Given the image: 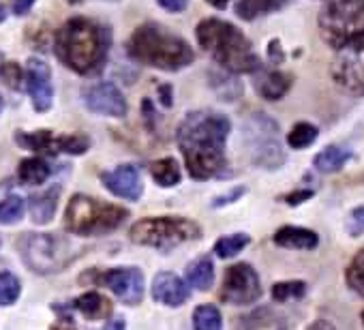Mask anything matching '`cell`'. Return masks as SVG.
Here are the masks:
<instances>
[{
	"label": "cell",
	"instance_id": "3",
	"mask_svg": "<svg viewBox=\"0 0 364 330\" xmlns=\"http://www.w3.org/2000/svg\"><path fill=\"white\" fill-rule=\"evenodd\" d=\"M129 56L135 63L161 71H180L196 60L191 46L161 24H141L129 39Z\"/></svg>",
	"mask_w": 364,
	"mask_h": 330
},
{
	"label": "cell",
	"instance_id": "25",
	"mask_svg": "<svg viewBox=\"0 0 364 330\" xmlns=\"http://www.w3.org/2000/svg\"><path fill=\"white\" fill-rule=\"evenodd\" d=\"M18 176L24 185H41L50 176V165L39 156L24 159L18 168Z\"/></svg>",
	"mask_w": 364,
	"mask_h": 330
},
{
	"label": "cell",
	"instance_id": "32",
	"mask_svg": "<svg viewBox=\"0 0 364 330\" xmlns=\"http://www.w3.org/2000/svg\"><path fill=\"white\" fill-rule=\"evenodd\" d=\"M22 292L20 279L14 272H0V304H14Z\"/></svg>",
	"mask_w": 364,
	"mask_h": 330
},
{
	"label": "cell",
	"instance_id": "16",
	"mask_svg": "<svg viewBox=\"0 0 364 330\" xmlns=\"http://www.w3.org/2000/svg\"><path fill=\"white\" fill-rule=\"evenodd\" d=\"M152 296L156 302H163L167 307H180L187 302L191 296L189 285L173 272H159L152 281Z\"/></svg>",
	"mask_w": 364,
	"mask_h": 330
},
{
	"label": "cell",
	"instance_id": "12",
	"mask_svg": "<svg viewBox=\"0 0 364 330\" xmlns=\"http://www.w3.org/2000/svg\"><path fill=\"white\" fill-rule=\"evenodd\" d=\"M99 281L107 285L124 304H137L144 298V275L139 268H112L103 272Z\"/></svg>",
	"mask_w": 364,
	"mask_h": 330
},
{
	"label": "cell",
	"instance_id": "17",
	"mask_svg": "<svg viewBox=\"0 0 364 330\" xmlns=\"http://www.w3.org/2000/svg\"><path fill=\"white\" fill-rule=\"evenodd\" d=\"M274 243L285 249H300V251H311L319 245V238L313 230L306 228H296V225H285L277 230Z\"/></svg>",
	"mask_w": 364,
	"mask_h": 330
},
{
	"label": "cell",
	"instance_id": "51",
	"mask_svg": "<svg viewBox=\"0 0 364 330\" xmlns=\"http://www.w3.org/2000/svg\"><path fill=\"white\" fill-rule=\"evenodd\" d=\"M362 324H364V311H362Z\"/></svg>",
	"mask_w": 364,
	"mask_h": 330
},
{
	"label": "cell",
	"instance_id": "43",
	"mask_svg": "<svg viewBox=\"0 0 364 330\" xmlns=\"http://www.w3.org/2000/svg\"><path fill=\"white\" fill-rule=\"evenodd\" d=\"M171 95H173L171 86H167V84L159 86V97H161V103H163V107H171V105H173V99H171Z\"/></svg>",
	"mask_w": 364,
	"mask_h": 330
},
{
	"label": "cell",
	"instance_id": "36",
	"mask_svg": "<svg viewBox=\"0 0 364 330\" xmlns=\"http://www.w3.org/2000/svg\"><path fill=\"white\" fill-rule=\"evenodd\" d=\"M22 78H24V73H22V69H20L18 63H3V65H0V80H3V84L7 88L20 90Z\"/></svg>",
	"mask_w": 364,
	"mask_h": 330
},
{
	"label": "cell",
	"instance_id": "38",
	"mask_svg": "<svg viewBox=\"0 0 364 330\" xmlns=\"http://www.w3.org/2000/svg\"><path fill=\"white\" fill-rule=\"evenodd\" d=\"M159 5L169 14H180V11L187 9L189 0H159Z\"/></svg>",
	"mask_w": 364,
	"mask_h": 330
},
{
	"label": "cell",
	"instance_id": "44",
	"mask_svg": "<svg viewBox=\"0 0 364 330\" xmlns=\"http://www.w3.org/2000/svg\"><path fill=\"white\" fill-rule=\"evenodd\" d=\"M105 330H127V324L122 317H112L107 324H105Z\"/></svg>",
	"mask_w": 364,
	"mask_h": 330
},
{
	"label": "cell",
	"instance_id": "50",
	"mask_svg": "<svg viewBox=\"0 0 364 330\" xmlns=\"http://www.w3.org/2000/svg\"><path fill=\"white\" fill-rule=\"evenodd\" d=\"M0 65H3V54H0Z\"/></svg>",
	"mask_w": 364,
	"mask_h": 330
},
{
	"label": "cell",
	"instance_id": "6",
	"mask_svg": "<svg viewBox=\"0 0 364 330\" xmlns=\"http://www.w3.org/2000/svg\"><path fill=\"white\" fill-rule=\"evenodd\" d=\"M319 31L336 50L364 37V0H328L319 14Z\"/></svg>",
	"mask_w": 364,
	"mask_h": 330
},
{
	"label": "cell",
	"instance_id": "37",
	"mask_svg": "<svg viewBox=\"0 0 364 330\" xmlns=\"http://www.w3.org/2000/svg\"><path fill=\"white\" fill-rule=\"evenodd\" d=\"M345 228H347V234H349V236H360V234H364V206L353 208V211L349 213Z\"/></svg>",
	"mask_w": 364,
	"mask_h": 330
},
{
	"label": "cell",
	"instance_id": "14",
	"mask_svg": "<svg viewBox=\"0 0 364 330\" xmlns=\"http://www.w3.org/2000/svg\"><path fill=\"white\" fill-rule=\"evenodd\" d=\"M84 103L95 114H103L112 118H122L127 114V101L112 82H101L90 86L84 92Z\"/></svg>",
	"mask_w": 364,
	"mask_h": 330
},
{
	"label": "cell",
	"instance_id": "49",
	"mask_svg": "<svg viewBox=\"0 0 364 330\" xmlns=\"http://www.w3.org/2000/svg\"><path fill=\"white\" fill-rule=\"evenodd\" d=\"M67 3H69V5H80L82 0H67Z\"/></svg>",
	"mask_w": 364,
	"mask_h": 330
},
{
	"label": "cell",
	"instance_id": "7",
	"mask_svg": "<svg viewBox=\"0 0 364 330\" xmlns=\"http://www.w3.org/2000/svg\"><path fill=\"white\" fill-rule=\"evenodd\" d=\"M20 253L31 270L50 275L65 270L82 251H73V245L56 234H26L20 240Z\"/></svg>",
	"mask_w": 364,
	"mask_h": 330
},
{
	"label": "cell",
	"instance_id": "24",
	"mask_svg": "<svg viewBox=\"0 0 364 330\" xmlns=\"http://www.w3.org/2000/svg\"><path fill=\"white\" fill-rule=\"evenodd\" d=\"M75 309H77L82 315H86L88 319H103L105 315H109L112 304H109V300L103 298L101 294L88 292V294H84V296H80V298L75 300Z\"/></svg>",
	"mask_w": 364,
	"mask_h": 330
},
{
	"label": "cell",
	"instance_id": "23",
	"mask_svg": "<svg viewBox=\"0 0 364 330\" xmlns=\"http://www.w3.org/2000/svg\"><path fill=\"white\" fill-rule=\"evenodd\" d=\"M285 5H287V0H238L236 14L238 18L251 22V20H257L259 16L279 11Z\"/></svg>",
	"mask_w": 364,
	"mask_h": 330
},
{
	"label": "cell",
	"instance_id": "9",
	"mask_svg": "<svg viewBox=\"0 0 364 330\" xmlns=\"http://www.w3.org/2000/svg\"><path fill=\"white\" fill-rule=\"evenodd\" d=\"M242 137L251 161L259 165V168L277 170L285 163V150L281 144L279 124L270 116L262 112L249 116L242 129Z\"/></svg>",
	"mask_w": 364,
	"mask_h": 330
},
{
	"label": "cell",
	"instance_id": "2",
	"mask_svg": "<svg viewBox=\"0 0 364 330\" xmlns=\"http://www.w3.org/2000/svg\"><path fill=\"white\" fill-rule=\"evenodd\" d=\"M109 43L112 37L105 26L88 18H73L56 33L54 52L67 69L88 75L103 67Z\"/></svg>",
	"mask_w": 364,
	"mask_h": 330
},
{
	"label": "cell",
	"instance_id": "5",
	"mask_svg": "<svg viewBox=\"0 0 364 330\" xmlns=\"http://www.w3.org/2000/svg\"><path fill=\"white\" fill-rule=\"evenodd\" d=\"M127 217L129 213L122 206L105 204L90 196H73L65 213V225L77 236H101L120 228Z\"/></svg>",
	"mask_w": 364,
	"mask_h": 330
},
{
	"label": "cell",
	"instance_id": "27",
	"mask_svg": "<svg viewBox=\"0 0 364 330\" xmlns=\"http://www.w3.org/2000/svg\"><path fill=\"white\" fill-rule=\"evenodd\" d=\"M210 84L213 88L217 90V95L223 99V101H236L240 95H242V84L232 78V75H225V73H210Z\"/></svg>",
	"mask_w": 364,
	"mask_h": 330
},
{
	"label": "cell",
	"instance_id": "29",
	"mask_svg": "<svg viewBox=\"0 0 364 330\" xmlns=\"http://www.w3.org/2000/svg\"><path fill=\"white\" fill-rule=\"evenodd\" d=\"M317 135H319V131H317L315 124H311V122H298V124H294L291 131L287 133V144H289L291 148L300 150V148L311 146V144L317 139Z\"/></svg>",
	"mask_w": 364,
	"mask_h": 330
},
{
	"label": "cell",
	"instance_id": "13",
	"mask_svg": "<svg viewBox=\"0 0 364 330\" xmlns=\"http://www.w3.org/2000/svg\"><path fill=\"white\" fill-rule=\"evenodd\" d=\"M26 86H28V95L33 99V107L41 114L48 112L54 103V88H52V71L43 60H39V58L28 60Z\"/></svg>",
	"mask_w": 364,
	"mask_h": 330
},
{
	"label": "cell",
	"instance_id": "20",
	"mask_svg": "<svg viewBox=\"0 0 364 330\" xmlns=\"http://www.w3.org/2000/svg\"><path fill=\"white\" fill-rule=\"evenodd\" d=\"M349 159H351V152L347 148H343V146H326L321 152L315 154L313 165H315L317 172L332 174V172H338Z\"/></svg>",
	"mask_w": 364,
	"mask_h": 330
},
{
	"label": "cell",
	"instance_id": "10",
	"mask_svg": "<svg viewBox=\"0 0 364 330\" xmlns=\"http://www.w3.org/2000/svg\"><path fill=\"white\" fill-rule=\"evenodd\" d=\"M330 71L343 90L351 95H364V37L338 48Z\"/></svg>",
	"mask_w": 364,
	"mask_h": 330
},
{
	"label": "cell",
	"instance_id": "4",
	"mask_svg": "<svg viewBox=\"0 0 364 330\" xmlns=\"http://www.w3.org/2000/svg\"><path fill=\"white\" fill-rule=\"evenodd\" d=\"M198 41L230 73H255L259 69V58L251 41L230 22L217 18L200 22Z\"/></svg>",
	"mask_w": 364,
	"mask_h": 330
},
{
	"label": "cell",
	"instance_id": "52",
	"mask_svg": "<svg viewBox=\"0 0 364 330\" xmlns=\"http://www.w3.org/2000/svg\"><path fill=\"white\" fill-rule=\"evenodd\" d=\"M0 105H3V101H0Z\"/></svg>",
	"mask_w": 364,
	"mask_h": 330
},
{
	"label": "cell",
	"instance_id": "21",
	"mask_svg": "<svg viewBox=\"0 0 364 330\" xmlns=\"http://www.w3.org/2000/svg\"><path fill=\"white\" fill-rule=\"evenodd\" d=\"M245 330H285V319L270 307H259L245 317Z\"/></svg>",
	"mask_w": 364,
	"mask_h": 330
},
{
	"label": "cell",
	"instance_id": "28",
	"mask_svg": "<svg viewBox=\"0 0 364 330\" xmlns=\"http://www.w3.org/2000/svg\"><path fill=\"white\" fill-rule=\"evenodd\" d=\"M223 319L217 307L213 304H202L193 313V328L196 330H221Z\"/></svg>",
	"mask_w": 364,
	"mask_h": 330
},
{
	"label": "cell",
	"instance_id": "40",
	"mask_svg": "<svg viewBox=\"0 0 364 330\" xmlns=\"http://www.w3.org/2000/svg\"><path fill=\"white\" fill-rule=\"evenodd\" d=\"M309 198H313V191L304 189V191H296V193H289V196L285 198V202H287L289 206H298V204L306 202Z\"/></svg>",
	"mask_w": 364,
	"mask_h": 330
},
{
	"label": "cell",
	"instance_id": "26",
	"mask_svg": "<svg viewBox=\"0 0 364 330\" xmlns=\"http://www.w3.org/2000/svg\"><path fill=\"white\" fill-rule=\"evenodd\" d=\"M150 174L156 181V185H161V187H176L180 183V168H178L176 159H171V156L154 161L150 165Z\"/></svg>",
	"mask_w": 364,
	"mask_h": 330
},
{
	"label": "cell",
	"instance_id": "11",
	"mask_svg": "<svg viewBox=\"0 0 364 330\" xmlns=\"http://www.w3.org/2000/svg\"><path fill=\"white\" fill-rule=\"evenodd\" d=\"M262 296L259 275L249 264H234L223 279L221 298L230 304H251Z\"/></svg>",
	"mask_w": 364,
	"mask_h": 330
},
{
	"label": "cell",
	"instance_id": "22",
	"mask_svg": "<svg viewBox=\"0 0 364 330\" xmlns=\"http://www.w3.org/2000/svg\"><path fill=\"white\" fill-rule=\"evenodd\" d=\"M187 281L200 292H206L215 283V266L210 257H198L187 268Z\"/></svg>",
	"mask_w": 364,
	"mask_h": 330
},
{
	"label": "cell",
	"instance_id": "45",
	"mask_svg": "<svg viewBox=\"0 0 364 330\" xmlns=\"http://www.w3.org/2000/svg\"><path fill=\"white\" fill-rule=\"evenodd\" d=\"M50 330H75V326H73V321H69V319H60V321L54 324Z\"/></svg>",
	"mask_w": 364,
	"mask_h": 330
},
{
	"label": "cell",
	"instance_id": "39",
	"mask_svg": "<svg viewBox=\"0 0 364 330\" xmlns=\"http://www.w3.org/2000/svg\"><path fill=\"white\" fill-rule=\"evenodd\" d=\"M35 5V0H11V9L16 16H26Z\"/></svg>",
	"mask_w": 364,
	"mask_h": 330
},
{
	"label": "cell",
	"instance_id": "35",
	"mask_svg": "<svg viewBox=\"0 0 364 330\" xmlns=\"http://www.w3.org/2000/svg\"><path fill=\"white\" fill-rule=\"evenodd\" d=\"M347 283L351 289L364 294V249L347 266Z\"/></svg>",
	"mask_w": 364,
	"mask_h": 330
},
{
	"label": "cell",
	"instance_id": "18",
	"mask_svg": "<svg viewBox=\"0 0 364 330\" xmlns=\"http://www.w3.org/2000/svg\"><path fill=\"white\" fill-rule=\"evenodd\" d=\"M58 198H60V187H52V189L31 198L28 211L37 225H46L54 219V213L58 208Z\"/></svg>",
	"mask_w": 364,
	"mask_h": 330
},
{
	"label": "cell",
	"instance_id": "33",
	"mask_svg": "<svg viewBox=\"0 0 364 330\" xmlns=\"http://www.w3.org/2000/svg\"><path fill=\"white\" fill-rule=\"evenodd\" d=\"M304 294H306V283H302V281H281V283H274V287H272V298L279 302H285L291 298H302Z\"/></svg>",
	"mask_w": 364,
	"mask_h": 330
},
{
	"label": "cell",
	"instance_id": "30",
	"mask_svg": "<svg viewBox=\"0 0 364 330\" xmlns=\"http://www.w3.org/2000/svg\"><path fill=\"white\" fill-rule=\"evenodd\" d=\"M90 148V139L84 135H60L54 137L52 150L56 152H67V154H84Z\"/></svg>",
	"mask_w": 364,
	"mask_h": 330
},
{
	"label": "cell",
	"instance_id": "8",
	"mask_svg": "<svg viewBox=\"0 0 364 330\" xmlns=\"http://www.w3.org/2000/svg\"><path fill=\"white\" fill-rule=\"evenodd\" d=\"M202 234L196 221L182 219V217H152L141 219L131 228V240L144 247L154 249H173L182 243L198 240Z\"/></svg>",
	"mask_w": 364,
	"mask_h": 330
},
{
	"label": "cell",
	"instance_id": "34",
	"mask_svg": "<svg viewBox=\"0 0 364 330\" xmlns=\"http://www.w3.org/2000/svg\"><path fill=\"white\" fill-rule=\"evenodd\" d=\"M22 215H24V200L18 196H11L0 204V223L3 225L18 223L22 219Z\"/></svg>",
	"mask_w": 364,
	"mask_h": 330
},
{
	"label": "cell",
	"instance_id": "31",
	"mask_svg": "<svg viewBox=\"0 0 364 330\" xmlns=\"http://www.w3.org/2000/svg\"><path fill=\"white\" fill-rule=\"evenodd\" d=\"M251 243V238L247 234H232V236H223L217 240L215 245V253L223 260H230L234 255H238L247 245Z\"/></svg>",
	"mask_w": 364,
	"mask_h": 330
},
{
	"label": "cell",
	"instance_id": "1",
	"mask_svg": "<svg viewBox=\"0 0 364 330\" xmlns=\"http://www.w3.org/2000/svg\"><path fill=\"white\" fill-rule=\"evenodd\" d=\"M230 129V120L210 110L187 114V118L178 127V146L187 161L189 174L196 181H206L223 172Z\"/></svg>",
	"mask_w": 364,
	"mask_h": 330
},
{
	"label": "cell",
	"instance_id": "15",
	"mask_svg": "<svg viewBox=\"0 0 364 330\" xmlns=\"http://www.w3.org/2000/svg\"><path fill=\"white\" fill-rule=\"evenodd\" d=\"M103 185L118 198L129 200V202H137L144 193V185H141V174L135 165L127 163V165H118L116 170L101 174Z\"/></svg>",
	"mask_w": 364,
	"mask_h": 330
},
{
	"label": "cell",
	"instance_id": "41",
	"mask_svg": "<svg viewBox=\"0 0 364 330\" xmlns=\"http://www.w3.org/2000/svg\"><path fill=\"white\" fill-rule=\"evenodd\" d=\"M268 58L274 63V65H281L283 63V50H281V43L274 39V41H270V46H268Z\"/></svg>",
	"mask_w": 364,
	"mask_h": 330
},
{
	"label": "cell",
	"instance_id": "48",
	"mask_svg": "<svg viewBox=\"0 0 364 330\" xmlns=\"http://www.w3.org/2000/svg\"><path fill=\"white\" fill-rule=\"evenodd\" d=\"M311 330H330V328H326V326H313Z\"/></svg>",
	"mask_w": 364,
	"mask_h": 330
},
{
	"label": "cell",
	"instance_id": "47",
	"mask_svg": "<svg viewBox=\"0 0 364 330\" xmlns=\"http://www.w3.org/2000/svg\"><path fill=\"white\" fill-rule=\"evenodd\" d=\"M5 20H7V9L0 5V22H5Z\"/></svg>",
	"mask_w": 364,
	"mask_h": 330
},
{
	"label": "cell",
	"instance_id": "46",
	"mask_svg": "<svg viewBox=\"0 0 364 330\" xmlns=\"http://www.w3.org/2000/svg\"><path fill=\"white\" fill-rule=\"evenodd\" d=\"M206 3L213 5V7H217V9H225L230 5V0H206Z\"/></svg>",
	"mask_w": 364,
	"mask_h": 330
},
{
	"label": "cell",
	"instance_id": "19",
	"mask_svg": "<svg viewBox=\"0 0 364 330\" xmlns=\"http://www.w3.org/2000/svg\"><path fill=\"white\" fill-rule=\"evenodd\" d=\"M289 86H291V78L281 71H266V73H259L255 80V90L266 101H279L281 97H285Z\"/></svg>",
	"mask_w": 364,
	"mask_h": 330
},
{
	"label": "cell",
	"instance_id": "42",
	"mask_svg": "<svg viewBox=\"0 0 364 330\" xmlns=\"http://www.w3.org/2000/svg\"><path fill=\"white\" fill-rule=\"evenodd\" d=\"M240 196H245V187H238V189H234V191H232L230 196H223V198H219V200H217V202H215L213 206H217V208H219V206L232 204V202H236V200H238Z\"/></svg>",
	"mask_w": 364,
	"mask_h": 330
}]
</instances>
